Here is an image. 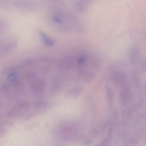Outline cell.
<instances>
[{
    "label": "cell",
    "instance_id": "1",
    "mask_svg": "<svg viewBox=\"0 0 146 146\" xmlns=\"http://www.w3.org/2000/svg\"><path fill=\"white\" fill-rule=\"evenodd\" d=\"M46 81L43 79L39 78L31 80L30 87L32 93L35 96H42L46 89Z\"/></svg>",
    "mask_w": 146,
    "mask_h": 146
},
{
    "label": "cell",
    "instance_id": "2",
    "mask_svg": "<svg viewBox=\"0 0 146 146\" xmlns=\"http://www.w3.org/2000/svg\"><path fill=\"white\" fill-rule=\"evenodd\" d=\"M112 79L116 86L118 87L123 86L127 82L126 75L121 72H116L114 73L112 76Z\"/></svg>",
    "mask_w": 146,
    "mask_h": 146
},
{
    "label": "cell",
    "instance_id": "3",
    "mask_svg": "<svg viewBox=\"0 0 146 146\" xmlns=\"http://www.w3.org/2000/svg\"><path fill=\"white\" fill-rule=\"evenodd\" d=\"M120 101L124 105L127 104L132 99V93L129 88H124L121 91L120 95Z\"/></svg>",
    "mask_w": 146,
    "mask_h": 146
},
{
    "label": "cell",
    "instance_id": "4",
    "mask_svg": "<svg viewBox=\"0 0 146 146\" xmlns=\"http://www.w3.org/2000/svg\"><path fill=\"white\" fill-rule=\"evenodd\" d=\"M75 58L73 56H69L63 59L59 63V67L64 70L72 67L75 62Z\"/></svg>",
    "mask_w": 146,
    "mask_h": 146
},
{
    "label": "cell",
    "instance_id": "5",
    "mask_svg": "<svg viewBox=\"0 0 146 146\" xmlns=\"http://www.w3.org/2000/svg\"><path fill=\"white\" fill-rule=\"evenodd\" d=\"M141 57V55L139 50L134 48L130 51L129 54V59L133 64H136L139 61Z\"/></svg>",
    "mask_w": 146,
    "mask_h": 146
},
{
    "label": "cell",
    "instance_id": "6",
    "mask_svg": "<svg viewBox=\"0 0 146 146\" xmlns=\"http://www.w3.org/2000/svg\"><path fill=\"white\" fill-rule=\"evenodd\" d=\"M39 34H40L44 44L45 45L48 46V47H51L54 44V42L44 32L42 31H40Z\"/></svg>",
    "mask_w": 146,
    "mask_h": 146
},
{
    "label": "cell",
    "instance_id": "7",
    "mask_svg": "<svg viewBox=\"0 0 146 146\" xmlns=\"http://www.w3.org/2000/svg\"><path fill=\"white\" fill-rule=\"evenodd\" d=\"M60 82L56 78H54L52 80L50 86V92L51 94H54L59 90L60 87Z\"/></svg>",
    "mask_w": 146,
    "mask_h": 146
},
{
    "label": "cell",
    "instance_id": "8",
    "mask_svg": "<svg viewBox=\"0 0 146 146\" xmlns=\"http://www.w3.org/2000/svg\"><path fill=\"white\" fill-rule=\"evenodd\" d=\"M106 94L108 103L111 104L114 100V92L111 88L108 86L106 88Z\"/></svg>",
    "mask_w": 146,
    "mask_h": 146
},
{
    "label": "cell",
    "instance_id": "9",
    "mask_svg": "<svg viewBox=\"0 0 146 146\" xmlns=\"http://www.w3.org/2000/svg\"><path fill=\"white\" fill-rule=\"evenodd\" d=\"M88 59V56L86 54H82L77 59V63L78 66H81L84 65Z\"/></svg>",
    "mask_w": 146,
    "mask_h": 146
},
{
    "label": "cell",
    "instance_id": "10",
    "mask_svg": "<svg viewBox=\"0 0 146 146\" xmlns=\"http://www.w3.org/2000/svg\"><path fill=\"white\" fill-rule=\"evenodd\" d=\"M75 7L80 12H84V10H85V6L81 3H76Z\"/></svg>",
    "mask_w": 146,
    "mask_h": 146
},
{
    "label": "cell",
    "instance_id": "11",
    "mask_svg": "<svg viewBox=\"0 0 146 146\" xmlns=\"http://www.w3.org/2000/svg\"><path fill=\"white\" fill-rule=\"evenodd\" d=\"M6 133V129L3 127L1 123H0V138L4 136Z\"/></svg>",
    "mask_w": 146,
    "mask_h": 146
},
{
    "label": "cell",
    "instance_id": "12",
    "mask_svg": "<svg viewBox=\"0 0 146 146\" xmlns=\"http://www.w3.org/2000/svg\"></svg>",
    "mask_w": 146,
    "mask_h": 146
}]
</instances>
